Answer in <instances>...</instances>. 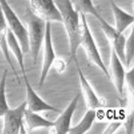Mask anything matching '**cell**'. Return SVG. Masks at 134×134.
Returning a JSON list of instances; mask_svg holds the SVG:
<instances>
[{"label":"cell","mask_w":134,"mask_h":134,"mask_svg":"<svg viewBox=\"0 0 134 134\" xmlns=\"http://www.w3.org/2000/svg\"><path fill=\"white\" fill-rule=\"evenodd\" d=\"M125 66L128 68L134 60V30H132L127 38H126L124 50Z\"/></svg>","instance_id":"18"},{"label":"cell","mask_w":134,"mask_h":134,"mask_svg":"<svg viewBox=\"0 0 134 134\" xmlns=\"http://www.w3.org/2000/svg\"><path fill=\"white\" fill-rule=\"evenodd\" d=\"M8 27L4 13L0 3V30H7Z\"/></svg>","instance_id":"23"},{"label":"cell","mask_w":134,"mask_h":134,"mask_svg":"<svg viewBox=\"0 0 134 134\" xmlns=\"http://www.w3.org/2000/svg\"><path fill=\"white\" fill-rule=\"evenodd\" d=\"M110 64L111 79L112 80L118 92L120 95H122L125 82V66L112 48Z\"/></svg>","instance_id":"10"},{"label":"cell","mask_w":134,"mask_h":134,"mask_svg":"<svg viewBox=\"0 0 134 134\" xmlns=\"http://www.w3.org/2000/svg\"><path fill=\"white\" fill-rule=\"evenodd\" d=\"M27 108L24 101L15 108H9L2 118V133H26L24 122V114Z\"/></svg>","instance_id":"4"},{"label":"cell","mask_w":134,"mask_h":134,"mask_svg":"<svg viewBox=\"0 0 134 134\" xmlns=\"http://www.w3.org/2000/svg\"><path fill=\"white\" fill-rule=\"evenodd\" d=\"M122 125V121H111L104 130V134H112L114 133Z\"/></svg>","instance_id":"21"},{"label":"cell","mask_w":134,"mask_h":134,"mask_svg":"<svg viewBox=\"0 0 134 134\" xmlns=\"http://www.w3.org/2000/svg\"><path fill=\"white\" fill-rule=\"evenodd\" d=\"M81 88L86 104L88 109L98 110L104 108V104L100 100L82 71L78 62L75 63Z\"/></svg>","instance_id":"9"},{"label":"cell","mask_w":134,"mask_h":134,"mask_svg":"<svg viewBox=\"0 0 134 134\" xmlns=\"http://www.w3.org/2000/svg\"><path fill=\"white\" fill-rule=\"evenodd\" d=\"M82 30L81 46L88 59L110 79V72L104 63L96 43L87 22L85 15L80 14Z\"/></svg>","instance_id":"2"},{"label":"cell","mask_w":134,"mask_h":134,"mask_svg":"<svg viewBox=\"0 0 134 134\" xmlns=\"http://www.w3.org/2000/svg\"><path fill=\"white\" fill-rule=\"evenodd\" d=\"M8 28L20 44L24 54L29 51L28 32L7 0H0Z\"/></svg>","instance_id":"3"},{"label":"cell","mask_w":134,"mask_h":134,"mask_svg":"<svg viewBox=\"0 0 134 134\" xmlns=\"http://www.w3.org/2000/svg\"><path fill=\"white\" fill-rule=\"evenodd\" d=\"M26 90L27 108L34 112L39 113L50 111L60 113L59 109L49 104L44 100L35 91L30 83L27 77L23 78Z\"/></svg>","instance_id":"7"},{"label":"cell","mask_w":134,"mask_h":134,"mask_svg":"<svg viewBox=\"0 0 134 134\" xmlns=\"http://www.w3.org/2000/svg\"><path fill=\"white\" fill-rule=\"evenodd\" d=\"M24 121L30 131L41 128H52L54 121L50 120L39 114L26 108L24 114Z\"/></svg>","instance_id":"13"},{"label":"cell","mask_w":134,"mask_h":134,"mask_svg":"<svg viewBox=\"0 0 134 134\" xmlns=\"http://www.w3.org/2000/svg\"><path fill=\"white\" fill-rule=\"evenodd\" d=\"M53 66H54L55 70L58 73L61 74L65 71L68 65L67 63H66L63 59L57 57Z\"/></svg>","instance_id":"22"},{"label":"cell","mask_w":134,"mask_h":134,"mask_svg":"<svg viewBox=\"0 0 134 134\" xmlns=\"http://www.w3.org/2000/svg\"><path fill=\"white\" fill-rule=\"evenodd\" d=\"M51 22L47 21L46 33L43 45V57L38 85L43 84L57 57L52 37Z\"/></svg>","instance_id":"5"},{"label":"cell","mask_w":134,"mask_h":134,"mask_svg":"<svg viewBox=\"0 0 134 134\" xmlns=\"http://www.w3.org/2000/svg\"><path fill=\"white\" fill-rule=\"evenodd\" d=\"M70 0L74 8L80 14L92 15L96 18L99 21L103 19L97 11L92 0Z\"/></svg>","instance_id":"16"},{"label":"cell","mask_w":134,"mask_h":134,"mask_svg":"<svg viewBox=\"0 0 134 134\" xmlns=\"http://www.w3.org/2000/svg\"><path fill=\"white\" fill-rule=\"evenodd\" d=\"M110 3L114 18L115 27L119 32L123 33L133 23L134 16L120 8L113 0H110Z\"/></svg>","instance_id":"12"},{"label":"cell","mask_w":134,"mask_h":134,"mask_svg":"<svg viewBox=\"0 0 134 134\" xmlns=\"http://www.w3.org/2000/svg\"><path fill=\"white\" fill-rule=\"evenodd\" d=\"M81 94L79 93L72 99L64 110L55 121L52 127L54 132L57 134L69 133L71 127L72 119L77 107Z\"/></svg>","instance_id":"8"},{"label":"cell","mask_w":134,"mask_h":134,"mask_svg":"<svg viewBox=\"0 0 134 134\" xmlns=\"http://www.w3.org/2000/svg\"><path fill=\"white\" fill-rule=\"evenodd\" d=\"M97 110L88 109L79 122L71 127L69 134H83L88 131L91 128L97 117Z\"/></svg>","instance_id":"15"},{"label":"cell","mask_w":134,"mask_h":134,"mask_svg":"<svg viewBox=\"0 0 134 134\" xmlns=\"http://www.w3.org/2000/svg\"><path fill=\"white\" fill-rule=\"evenodd\" d=\"M8 72L7 69H4L0 79V118H3L10 108L8 104L6 92Z\"/></svg>","instance_id":"17"},{"label":"cell","mask_w":134,"mask_h":134,"mask_svg":"<svg viewBox=\"0 0 134 134\" xmlns=\"http://www.w3.org/2000/svg\"><path fill=\"white\" fill-rule=\"evenodd\" d=\"M24 19L27 25L29 51L33 64L37 62L40 49L45 37L46 22L35 14L29 7L26 8Z\"/></svg>","instance_id":"1"},{"label":"cell","mask_w":134,"mask_h":134,"mask_svg":"<svg viewBox=\"0 0 134 134\" xmlns=\"http://www.w3.org/2000/svg\"><path fill=\"white\" fill-rule=\"evenodd\" d=\"M99 24L104 35L111 42V47L117 52L123 51L126 39L124 34L119 32L105 20L100 23Z\"/></svg>","instance_id":"11"},{"label":"cell","mask_w":134,"mask_h":134,"mask_svg":"<svg viewBox=\"0 0 134 134\" xmlns=\"http://www.w3.org/2000/svg\"><path fill=\"white\" fill-rule=\"evenodd\" d=\"M125 132L126 134H133L134 133V111L133 110L128 114L124 121H122Z\"/></svg>","instance_id":"19"},{"label":"cell","mask_w":134,"mask_h":134,"mask_svg":"<svg viewBox=\"0 0 134 134\" xmlns=\"http://www.w3.org/2000/svg\"><path fill=\"white\" fill-rule=\"evenodd\" d=\"M29 7L36 15L46 21L62 23L59 10L54 0H29Z\"/></svg>","instance_id":"6"},{"label":"cell","mask_w":134,"mask_h":134,"mask_svg":"<svg viewBox=\"0 0 134 134\" xmlns=\"http://www.w3.org/2000/svg\"><path fill=\"white\" fill-rule=\"evenodd\" d=\"M7 38L9 49L14 57L23 77L27 76L24 62V54L18 41L8 28L7 31Z\"/></svg>","instance_id":"14"},{"label":"cell","mask_w":134,"mask_h":134,"mask_svg":"<svg viewBox=\"0 0 134 134\" xmlns=\"http://www.w3.org/2000/svg\"><path fill=\"white\" fill-rule=\"evenodd\" d=\"M134 67L126 71L125 82H126L130 92L133 95L134 92Z\"/></svg>","instance_id":"20"}]
</instances>
